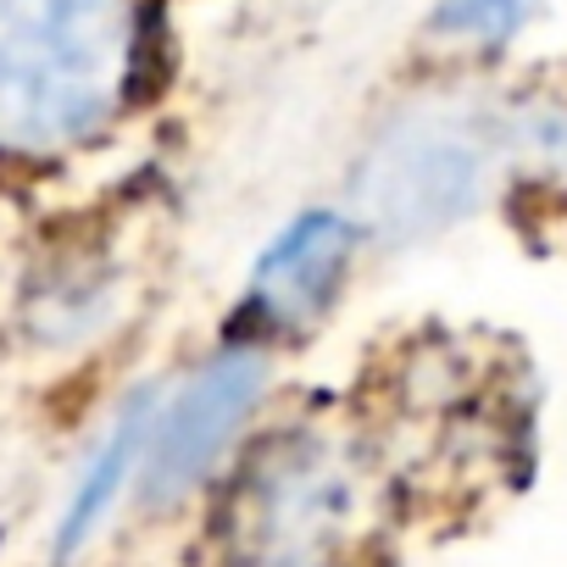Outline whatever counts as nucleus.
Here are the masks:
<instances>
[{"label":"nucleus","instance_id":"obj_3","mask_svg":"<svg viewBox=\"0 0 567 567\" xmlns=\"http://www.w3.org/2000/svg\"><path fill=\"white\" fill-rule=\"evenodd\" d=\"M368 523L362 462L318 429L272 434L239 467L223 545L245 567H334Z\"/></svg>","mask_w":567,"mask_h":567},{"label":"nucleus","instance_id":"obj_6","mask_svg":"<svg viewBox=\"0 0 567 567\" xmlns=\"http://www.w3.org/2000/svg\"><path fill=\"white\" fill-rule=\"evenodd\" d=\"M151 423H156V395L140 390L128 395V406L112 417V429L101 434V445L90 451L68 506H62V523H56V561H73L101 528L106 517L117 512L123 489L140 478L145 467V445H151Z\"/></svg>","mask_w":567,"mask_h":567},{"label":"nucleus","instance_id":"obj_1","mask_svg":"<svg viewBox=\"0 0 567 567\" xmlns=\"http://www.w3.org/2000/svg\"><path fill=\"white\" fill-rule=\"evenodd\" d=\"M140 0H0V156L56 162L134 101Z\"/></svg>","mask_w":567,"mask_h":567},{"label":"nucleus","instance_id":"obj_4","mask_svg":"<svg viewBox=\"0 0 567 567\" xmlns=\"http://www.w3.org/2000/svg\"><path fill=\"white\" fill-rule=\"evenodd\" d=\"M261 390H267V357L256 340L206 357L178 384V395L156 406L145 467H140V495L151 506H173L195 484H206V473L228 456V445L261 406Z\"/></svg>","mask_w":567,"mask_h":567},{"label":"nucleus","instance_id":"obj_2","mask_svg":"<svg viewBox=\"0 0 567 567\" xmlns=\"http://www.w3.org/2000/svg\"><path fill=\"white\" fill-rule=\"evenodd\" d=\"M501 178V128L489 106L417 101L373 134L357 167L351 217L390 245H417L467 223Z\"/></svg>","mask_w":567,"mask_h":567},{"label":"nucleus","instance_id":"obj_5","mask_svg":"<svg viewBox=\"0 0 567 567\" xmlns=\"http://www.w3.org/2000/svg\"><path fill=\"white\" fill-rule=\"evenodd\" d=\"M357 239H362V223L329 206L290 217L267 239V250L250 261L245 296H239V323L256 334V346L312 334L334 312L351 278Z\"/></svg>","mask_w":567,"mask_h":567},{"label":"nucleus","instance_id":"obj_7","mask_svg":"<svg viewBox=\"0 0 567 567\" xmlns=\"http://www.w3.org/2000/svg\"><path fill=\"white\" fill-rule=\"evenodd\" d=\"M501 128V173L528 195L567 206V79L528 84L506 106H495Z\"/></svg>","mask_w":567,"mask_h":567},{"label":"nucleus","instance_id":"obj_8","mask_svg":"<svg viewBox=\"0 0 567 567\" xmlns=\"http://www.w3.org/2000/svg\"><path fill=\"white\" fill-rule=\"evenodd\" d=\"M539 7L545 0H434L429 29L440 34V45L495 56L539 18Z\"/></svg>","mask_w":567,"mask_h":567}]
</instances>
